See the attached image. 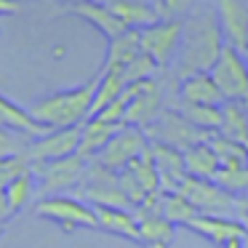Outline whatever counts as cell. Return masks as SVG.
Segmentation results:
<instances>
[{
	"label": "cell",
	"instance_id": "obj_1",
	"mask_svg": "<svg viewBox=\"0 0 248 248\" xmlns=\"http://www.w3.org/2000/svg\"><path fill=\"white\" fill-rule=\"evenodd\" d=\"M224 48V35H221L216 8H198L184 19L182 46L176 54V75L179 80L195 72H211L219 62Z\"/></svg>",
	"mask_w": 248,
	"mask_h": 248
},
{
	"label": "cell",
	"instance_id": "obj_2",
	"mask_svg": "<svg viewBox=\"0 0 248 248\" xmlns=\"http://www.w3.org/2000/svg\"><path fill=\"white\" fill-rule=\"evenodd\" d=\"M99 75H93L88 83L78 88H67V91H56L48 96H40L30 104V115L46 125L48 131L54 128H72V125H83L91 118L93 96H96Z\"/></svg>",
	"mask_w": 248,
	"mask_h": 248
},
{
	"label": "cell",
	"instance_id": "obj_3",
	"mask_svg": "<svg viewBox=\"0 0 248 248\" xmlns=\"http://www.w3.org/2000/svg\"><path fill=\"white\" fill-rule=\"evenodd\" d=\"M35 214L54 221V224H59L64 232L99 230V219H96L93 205H88L80 198H72V195H46V198L38 200Z\"/></svg>",
	"mask_w": 248,
	"mask_h": 248
},
{
	"label": "cell",
	"instance_id": "obj_4",
	"mask_svg": "<svg viewBox=\"0 0 248 248\" xmlns=\"http://www.w3.org/2000/svg\"><path fill=\"white\" fill-rule=\"evenodd\" d=\"M147 139L157 141V144H168L173 150H189V147L200 144V141H208L211 134L200 131L198 125H192L176 107L173 109H163L160 115L155 118V123L144 128Z\"/></svg>",
	"mask_w": 248,
	"mask_h": 248
},
{
	"label": "cell",
	"instance_id": "obj_5",
	"mask_svg": "<svg viewBox=\"0 0 248 248\" xmlns=\"http://www.w3.org/2000/svg\"><path fill=\"white\" fill-rule=\"evenodd\" d=\"M86 168L88 160L75 155L70 157H62V160H51V163H35L32 173H35V182H38V192L43 195H64L67 189L78 187L86 176Z\"/></svg>",
	"mask_w": 248,
	"mask_h": 248
},
{
	"label": "cell",
	"instance_id": "obj_6",
	"mask_svg": "<svg viewBox=\"0 0 248 248\" xmlns=\"http://www.w3.org/2000/svg\"><path fill=\"white\" fill-rule=\"evenodd\" d=\"M182 32H184V19H160V22H155L152 27H147L139 32L141 51H144L157 67H168L179 54Z\"/></svg>",
	"mask_w": 248,
	"mask_h": 248
},
{
	"label": "cell",
	"instance_id": "obj_7",
	"mask_svg": "<svg viewBox=\"0 0 248 248\" xmlns=\"http://www.w3.org/2000/svg\"><path fill=\"white\" fill-rule=\"evenodd\" d=\"M211 78L219 86L224 102H248V67L237 48L224 43L219 62L211 70Z\"/></svg>",
	"mask_w": 248,
	"mask_h": 248
},
{
	"label": "cell",
	"instance_id": "obj_8",
	"mask_svg": "<svg viewBox=\"0 0 248 248\" xmlns=\"http://www.w3.org/2000/svg\"><path fill=\"white\" fill-rule=\"evenodd\" d=\"M147 150H150V139H147L144 131L136 128V125H123V128L109 139V144L99 152L96 163L104 166L107 171H112V173H120L123 168H128L136 157L144 155Z\"/></svg>",
	"mask_w": 248,
	"mask_h": 248
},
{
	"label": "cell",
	"instance_id": "obj_9",
	"mask_svg": "<svg viewBox=\"0 0 248 248\" xmlns=\"http://www.w3.org/2000/svg\"><path fill=\"white\" fill-rule=\"evenodd\" d=\"M80 144V125H72V128H54L48 134L38 136V139L30 141L27 147V160L32 163H51V160H62V157H70L78 152Z\"/></svg>",
	"mask_w": 248,
	"mask_h": 248
},
{
	"label": "cell",
	"instance_id": "obj_10",
	"mask_svg": "<svg viewBox=\"0 0 248 248\" xmlns=\"http://www.w3.org/2000/svg\"><path fill=\"white\" fill-rule=\"evenodd\" d=\"M163 112V88L160 83L152 78V80H141L136 83L134 99H131L128 109H125V120L123 125H136V128L144 131L147 125L155 123V118Z\"/></svg>",
	"mask_w": 248,
	"mask_h": 248
},
{
	"label": "cell",
	"instance_id": "obj_11",
	"mask_svg": "<svg viewBox=\"0 0 248 248\" xmlns=\"http://www.w3.org/2000/svg\"><path fill=\"white\" fill-rule=\"evenodd\" d=\"M216 19L224 43L243 54L248 48V0H216Z\"/></svg>",
	"mask_w": 248,
	"mask_h": 248
},
{
	"label": "cell",
	"instance_id": "obj_12",
	"mask_svg": "<svg viewBox=\"0 0 248 248\" xmlns=\"http://www.w3.org/2000/svg\"><path fill=\"white\" fill-rule=\"evenodd\" d=\"M150 157L157 168V176H160V189L163 192H176L179 184L187 179V168H184V152L173 150L168 144H157L150 141Z\"/></svg>",
	"mask_w": 248,
	"mask_h": 248
},
{
	"label": "cell",
	"instance_id": "obj_13",
	"mask_svg": "<svg viewBox=\"0 0 248 248\" xmlns=\"http://www.w3.org/2000/svg\"><path fill=\"white\" fill-rule=\"evenodd\" d=\"M187 230L203 235L205 240H211L219 248H224L227 243L235 240V237H246L248 235V227L243 224L240 219H230V216H205V214L195 216V219L187 224Z\"/></svg>",
	"mask_w": 248,
	"mask_h": 248
},
{
	"label": "cell",
	"instance_id": "obj_14",
	"mask_svg": "<svg viewBox=\"0 0 248 248\" xmlns=\"http://www.w3.org/2000/svg\"><path fill=\"white\" fill-rule=\"evenodd\" d=\"M107 6L112 8V14L125 24V30L141 32V30L152 27L155 22H160L155 0H109Z\"/></svg>",
	"mask_w": 248,
	"mask_h": 248
},
{
	"label": "cell",
	"instance_id": "obj_15",
	"mask_svg": "<svg viewBox=\"0 0 248 248\" xmlns=\"http://www.w3.org/2000/svg\"><path fill=\"white\" fill-rule=\"evenodd\" d=\"M120 128H123V125L104 123V120H99V118H88L86 123L80 125V144H78V155L86 157L88 163L96 160L99 152L109 144V139H112Z\"/></svg>",
	"mask_w": 248,
	"mask_h": 248
},
{
	"label": "cell",
	"instance_id": "obj_16",
	"mask_svg": "<svg viewBox=\"0 0 248 248\" xmlns=\"http://www.w3.org/2000/svg\"><path fill=\"white\" fill-rule=\"evenodd\" d=\"M179 102L187 104H224L219 86L214 83L211 72H195L179 80Z\"/></svg>",
	"mask_w": 248,
	"mask_h": 248
},
{
	"label": "cell",
	"instance_id": "obj_17",
	"mask_svg": "<svg viewBox=\"0 0 248 248\" xmlns=\"http://www.w3.org/2000/svg\"><path fill=\"white\" fill-rule=\"evenodd\" d=\"M0 125L16 131V134H22V136H30V139H38V136L48 134V128L40 125L38 120L30 115L27 107L11 102V99L3 96V93H0Z\"/></svg>",
	"mask_w": 248,
	"mask_h": 248
},
{
	"label": "cell",
	"instance_id": "obj_18",
	"mask_svg": "<svg viewBox=\"0 0 248 248\" xmlns=\"http://www.w3.org/2000/svg\"><path fill=\"white\" fill-rule=\"evenodd\" d=\"M70 11L75 14V16L86 19L91 27H96L107 40H112V38H118V35L125 32V24L115 16L107 3H78V6H70Z\"/></svg>",
	"mask_w": 248,
	"mask_h": 248
},
{
	"label": "cell",
	"instance_id": "obj_19",
	"mask_svg": "<svg viewBox=\"0 0 248 248\" xmlns=\"http://www.w3.org/2000/svg\"><path fill=\"white\" fill-rule=\"evenodd\" d=\"M93 211H96V219H99V230L139 243V219H136L134 211L109 208V205H93Z\"/></svg>",
	"mask_w": 248,
	"mask_h": 248
},
{
	"label": "cell",
	"instance_id": "obj_20",
	"mask_svg": "<svg viewBox=\"0 0 248 248\" xmlns=\"http://www.w3.org/2000/svg\"><path fill=\"white\" fill-rule=\"evenodd\" d=\"M139 219V246L144 248H171L176 237V224L163 219L160 214H144Z\"/></svg>",
	"mask_w": 248,
	"mask_h": 248
},
{
	"label": "cell",
	"instance_id": "obj_21",
	"mask_svg": "<svg viewBox=\"0 0 248 248\" xmlns=\"http://www.w3.org/2000/svg\"><path fill=\"white\" fill-rule=\"evenodd\" d=\"M139 54H141L139 32H136V30H125L123 35H118V38L109 40L102 70H125Z\"/></svg>",
	"mask_w": 248,
	"mask_h": 248
},
{
	"label": "cell",
	"instance_id": "obj_22",
	"mask_svg": "<svg viewBox=\"0 0 248 248\" xmlns=\"http://www.w3.org/2000/svg\"><path fill=\"white\" fill-rule=\"evenodd\" d=\"M184 168H187V176L214 182L216 171H219V157H216L214 147L208 141H200V144L184 150Z\"/></svg>",
	"mask_w": 248,
	"mask_h": 248
},
{
	"label": "cell",
	"instance_id": "obj_23",
	"mask_svg": "<svg viewBox=\"0 0 248 248\" xmlns=\"http://www.w3.org/2000/svg\"><path fill=\"white\" fill-rule=\"evenodd\" d=\"M221 136L235 139L240 144L248 141V109L246 102H224L221 104Z\"/></svg>",
	"mask_w": 248,
	"mask_h": 248
},
{
	"label": "cell",
	"instance_id": "obj_24",
	"mask_svg": "<svg viewBox=\"0 0 248 248\" xmlns=\"http://www.w3.org/2000/svg\"><path fill=\"white\" fill-rule=\"evenodd\" d=\"M214 182L232 198L248 200V163H221Z\"/></svg>",
	"mask_w": 248,
	"mask_h": 248
},
{
	"label": "cell",
	"instance_id": "obj_25",
	"mask_svg": "<svg viewBox=\"0 0 248 248\" xmlns=\"http://www.w3.org/2000/svg\"><path fill=\"white\" fill-rule=\"evenodd\" d=\"M125 88H128V86H125L123 70H102V72H99V86H96V96H93L91 118L102 112L109 102H115Z\"/></svg>",
	"mask_w": 248,
	"mask_h": 248
},
{
	"label": "cell",
	"instance_id": "obj_26",
	"mask_svg": "<svg viewBox=\"0 0 248 248\" xmlns=\"http://www.w3.org/2000/svg\"><path fill=\"white\" fill-rule=\"evenodd\" d=\"M176 109L189 120L192 125H198L205 134H216L221 128V104H187L179 102Z\"/></svg>",
	"mask_w": 248,
	"mask_h": 248
},
{
	"label": "cell",
	"instance_id": "obj_27",
	"mask_svg": "<svg viewBox=\"0 0 248 248\" xmlns=\"http://www.w3.org/2000/svg\"><path fill=\"white\" fill-rule=\"evenodd\" d=\"M160 216H163V219H168L171 224H176V227L179 224L187 227L189 221L198 216V208H195L187 198H182L179 192H163V198H160Z\"/></svg>",
	"mask_w": 248,
	"mask_h": 248
},
{
	"label": "cell",
	"instance_id": "obj_28",
	"mask_svg": "<svg viewBox=\"0 0 248 248\" xmlns=\"http://www.w3.org/2000/svg\"><path fill=\"white\" fill-rule=\"evenodd\" d=\"M6 200H8V208H11V214L16 216L19 211L24 208V205L32 200V195L38 192V182H35V173L32 171H27V173H22V176H16L14 182H8L6 184Z\"/></svg>",
	"mask_w": 248,
	"mask_h": 248
},
{
	"label": "cell",
	"instance_id": "obj_29",
	"mask_svg": "<svg viewBox=\"0 0 248 248\" xmlns=\"http://www.w3.org/2000/svg\"><path fill=\"white\" fill-rule=\"evenodd\" d=\"M157 70H160V67H157L155 62H152L150 56H147L144 51H141V54L136 56V59H134V62H131V64L123 70L125 86H134V83H141V80H152Z\"/></svg>",
	"mask_w": 248,
	"mask_h": 248
},
{
	"label": "cell",
	"instance_id": "obj_30",
	"mask_svg": "<svg viewBox=\"0 0 248 248\" xmlns=\"http://www.w3.org/2000/svg\"><path fill=\"white\" fill-rule=\"evenodd\" d=\"M30 136H22L11 128H3L0 125V157H14V155H27L30 147Z\"/></svg>",
	"mask_w": 248,
	"mask_h": 248
},
{
	"label": "cell",
	"instance_id": "obj_31",
	"mask_svg": "<svg viewBox=\"0 0 248 248\" xmlns=\"http://www.w3.org/2000/svg\"><path fill=\"white\" fill-rule=\"evenodd\" d=\"M32 171V163L27 160V155H14V157H0V189H6L8 182H14L16 176Z\"/></svg>",
	"mask_w": 248,
	"mask_h": 248
},
{
	"label": "cell",
	"instance_id": "obj_32",
	"mask_svg": "<svg viewBox=\"0 0 248 248\" xmlns=\"http://www.w3.org/2000/svg\"><path fill=\"white\" fill-rule=\"evenodd\" d=\"M195 0H155V8L160 19H184L192 11Z\"/></svg>",
	"mask_w": 248,
	"mask_h": 248
},
{
	"label": "cell",
	"instance_id": "obj_33",
	"mask_svg": "<svg viewBox=\"0 0 248 248\" xmlns=\"http://www.w3.org/2000/svg\"><path fill=\"white\" fill-rule=\"evenodd\" d=\"M11 208H8V200H6V192L0 189V235H3V230H6L8 219H11Z\"/></svg>",
	"mask_w": 248,
	"mask_h": 248
},
{
	"label": "cell",
	"instance_id": "obj_34",
	"mask_svg": "<svg viewBox=\"0 0 248 248\" xmlns=\"http://www.w3.org/2000/svg\"><path fill=\"white\" fill-rule=\"evenodd\" d=\"M16 11H19L16 0H0V16H6V14H16Z\"/></svg>",
	"mask_w": 248,
	"mask_h": 248
},
{
	"label": "cell",
	"instance_id": "obj_35",
	"mask_svg": "<svg viewBox=\"0 0 248 248\" xmlns=\"http://www.w3.org/2000/svg\"><path fill=\"white\" fill-rule=\"evenodd\" d=\"M62 3H70V6H78V3H109V0H62Z\"/></svg>",
	"mask_w": 248,
	"mask_h": 248
},
{
	"label": "cell",
	"instance_id": "obj_36",
	"mask_svg": "<svg viewBox=\"0 0 248 248\" xmlns=\"http://www.w3.org/2000/svg\"><path fill=\"white\" fill-rule=\"evenodd\" d=\"M243 59H246V67H248V48L243 51Z\"/></svg>",
	"mask_w": 248,
	"mask_h": 248
},
{
	"label": "cell",
	"instance_id": "obj_37",
	"mask_svg": "<svg viewBox=\"0 0 248 248\" xmlns=\"http://www.w3.org/2000/svg\"><path fill=\"white\" fill-rule=\"evenodd\" d=\"M243 248H248V235H246V240H243Z\"/></svg>",
	"mask_w": 248,
	"mask_h": 248
},
{
	"label": "cell",
	"instance_id": "obj_38",
	"mask_svg": "<svg viewBox=\"0 0 248 248\" xmlns=\"http://www.w3.org/2000/svg\"><path fill=\"white\" fill-rule=\"evenodd\" d=\"M246 150H248V141H246Z\"/></svg>",
	"mask_w": 248,
	"mask_h": 248
},
{
	"label": "cell",
	"instance_id": "obj_39",
	"mask_svg": "<svg viewBox=\"0 0 248 248\" xmlns=\"http://www.w3.org/2000/svg\"><path fill=\"white\" fill-rule=\"evenodd\" d=\"M246 224H248V216H246Z\"/></svg>",
	"mask_w": 248,
	"mask_h": 248
},
{
	"label": "cell",
	"instance_id": "obj_40",
	"mask_svg": "<svg viewBox=\"0 0 248 248\" xmlns=\"http://www.w3.org/2000/svg\"><path fill=\"white\" fill-rule=\"evenodd\" d=\"M246 109H248V102H246Z\"/></svg>",
	"mask_w": 248,
	"mask_h": 248
}]
</instances>
